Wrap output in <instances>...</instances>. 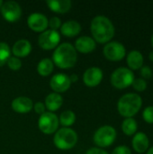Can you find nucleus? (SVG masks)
I'll use <instances>...</instances> for the list:
<instances>
[{
  "label": "nucleus",
  "mask_w": 153,
  "mask_h": 154,
  "mask_svg": "<svg viewBox=\"0 0 153 154\" xmlns=\"http://www.w3.org/2000/svg\"><path fill=\"white\" fill-rule=\"evenodd\" d=\"M91 33L95 42L107 43L115 36V29L109 18L104 15H97L93 18L90 24Z\"/></svg>",
  "instance_id": "f257e3e1"
},
{
  "label": "nucleus",
  "mask_w": 153,
  "mask_h": 154,
  "mask_svg": "<svg viewBox=\"0 0 153 154\" xmlns=\"http://www.w3.org/2000/svg\"><path fill=\"white\" fill-rule=\"evenodd\" d=\"M78 59V54L75 47L69 42L60 44L52 54V62L60 69L72 68Z\"/></svg>",
  "instance_id": "f03ea898"
},
{
  "label": "nucleus",
  "mask_w": 153,
  "mask_h": 154,
  "mask_svg": "<svg viewBox=\"0 0 153 154\" xmlns=\"http://www.w3.org/2000/svg\"><path fill=\"white\" fill-rule=\"evenodd\" d=\"M142 106V98L140 95L128 93L120 97L117 103V109L122 116L131 118L141 110Z\"/></svg>",
  "instance_id": "7ed1b4c3"
},
{
  "label": "nucleus",
  "mask_w": 153,
  "mask_h": 154,
  "mask_svg": "<svg viewBox=\"0 0 153 154\" xmlns=\"http://www.w3.org/2000/svg\"><path fill=\"white\" fill-rule=\"evenodd\" d=\"M53 142L57 148L60 150H69L76 145L78 134L73 129L64 127L56 132Z\"/></svg>",
  "instance_id": "20e7f679"
},
{
  "label": "nucleus",
  "mask_w": 153,
  "mask_h": 154,
  "mask_svg": "<svg viewBox=\"0 0 153 154\" xmlns=\"http://www.w3.org/2000/svg\"><path fill=\"white\" fill-rule=\"evenodd\" d=\"M134 79L133 72L124 67L116 69L111 75V83L117 89H124L132 86Z\"/></svg>",
  "instance_id": "39448f33"
},
{
  "label": "nucleus",
  "mask_w": 153,
  "mask_h": 154,
  "mask_svg": "<svg viewBox=\"0 0 153 154\" xmlns=\"http://www.w3.org/2000/svg\"><path fill=\"white\" fill-rule=\"evenodd\" d=\"M116 135V131L113 126L104 125L96 131L94 134V142L98 147L106 148L114 143Z\"/></svg>",
  "instance_id": "423d86ee"
},
{
  "label": "nucleus",
  "mask_w": 153,
  "mask_h": 154,
  "mask_svg": "<svg viewBox=\"0 0 153 154\" xmlns=\"http://www.w3.org/2000/svg\"><path fill=\"white\" fill-rule=\"evenodd\" d=\"M39 129L46 134H50L57 132L59 127V118L52 112H45L41 115L38 121Z\"/></svg>",
  "instance_id": "0eeeda50"
},
{
  "label": "nucleus",
  "mask_w": 153,
  "mask_h": 154,
  "mask_svg": "<svg viewBox=\"0 0 153 154\" xmlns=\"http://www.w3.org/2000/svg\"><path fill=\"white\" fill-rule=\"evenodd\" d=\"M105 57L112 61L122 60L126 55L125 47L119 42H107L103 50Z\"/></svg>",
  "instance_id": "6e6552de"
},
{
  "label": "nucleus",
  "mask_w": 153,
  "mask_h": 154,
  "mask_svg": "<svg viewBox=\"0 0 153 154\" xmlns=\"http://www.w3.org/2000/svg\"><path fill=\"white\" fill-rule=\"evenodd\" d=\"M60 35L58 31L46 30L42 32L38 37V43L43 50H52L59 46Z\"/></svg>",
  "instance_id": "1a4fd4ad"
},
{
  "label": "nucleus",
  "mask_w": 153,
  "mask_h": 154,
  "mask_svg": "<svg viewBox=\"0 0 153 154\" xmlns=\"http://www.w3.org/2000/svg\"><path fill=\"white\" fill-rule=\"evenodd\" d=\"M1 13L3 17L6 21L14 23L20 19L22 15V9L17 2L6 1L3 3V5L1 7Z\"/></svg>",
  "instance_id": "9d476101"
},
{
  "label": "nucleus",
  "mask_w": 153,
  "mask_h": 154,
  "mask_svg": "<svg viewBox=\"0 0 153 154\" xmlns=\"http://www.w3.org/2000/svg\"><path fill=\"white\" fill-rule=\"evenodd\" d=\"M27 24L32 31L42 32L46 31L49 24V20L41 13H32L27 18Z\"/></svg>",
  "instance_id": "9b49d317"
},
{
  "label": "nucleus",
  "mask_w": 153,
  "mask_h": 154,
  "mask_svg": "<svg viewBox=\"0 0 153 154\" xmlns=\"http://www.w3.org/2000/svg\"><path fill=\"white\" fill-rule=\"evenodd\" d=\"M71 85V80L69 79V76L63 74V73H58L51 77V79L50 81V86L51 89L55 91V93H62L67 91Z\"/></svg>",
  "instance_id": "f8f14e48"
},
{
  "label": "nucleus",
  "mask_w": 153,
  "mask_h": 154,
  "mask_svg": "<svg viewBox=\"0 0 153 154\" xmlns=\"http://www.w3.org/2000/svg\"><path fill=\"white\" fill-rule=\"evenodd\" d=\"M103 79V71L97 67H91L87 69L83 75L84 83L90 88L96 87Z\"/></svg>",
  "instance_id": "ddd939ff"
},
{
  "label": "nucleus",
  "mask_w": 153,
  "mask_h": 154,
  "mask_svg": "<svg viewBox=\"0 0 153 154\" xmlns=\"http://www.w3.org/2000/svg\"><path fill=\"white\" fill-rule=\"evenodd\" d=\"M12 108L17 113L25 114L33 108V103L32 100L27 97H18L12 101Z\"/></svg>",
  "instance_id": "4468645a"
},
{
  "label": "nucleus",
  "mask_w": 153,
  "mask_h": 154,
  "mask_svg": "<svg viewBox=\"0 0 153 154\" xmlns=\"http://www.w3.org/2000/svg\"><path fill=\"white\" fill-rule=\"evenodd\" d=\"M132 145L133 150L138 153H143L147 152L150 145V141L147 134L142 132L135 134L132 140Z\"/></svg>",
  "instance_id": "2eb2a0df"
},
{
  "label": "nucleus",
  "mask_w": 153,
  "mask_h": 154,
  "mask_svg": "<svg viewBox=\"0 0 153 154\" xmlns=\"http://www.w3.org/2000/svg\"><path fill=\"white\" fill-rule=\"evenodd\" d=\"M74 47L81 53H89L96 49V42L92 37L81 36L76 40Z\"/></svg>",
  "instance_id": "dca6fc26"
},
{
  "label": "nucleus",
  "mask_w": 153,
  "mask_h": 154,
  "mask_svg": "<svg viewBox=\"0 0 153 154\" xmlns=\"http://www.w3.org/2000/svg\"><path fill=\"white\" fill-rule=\"evenodd\" d=\"M32 51V44L26 39H21L14 42L12 48V52L17 58H23L30 54Z\"/></svg>",
  "instance_id": "f3484780"
},
{
  "label": "nucleus",
  "mask_w": 153,
  "mask_h": 154,
  "mask_svg": "<svg viewBox=\"0 0 153 154\" xmlns=\"http://www.w3.org/2000/svg\"><path fill=\"white\" fill-rule=\"evenodd\" d=\"M143 55L142 54L141 51L137 50L131 51L126 58V62L130 69L133 70H138L141 69L142 65H143Z\"/></svg>",
  "instance_id": "a211bd4d"
},
{
  "label": "nucleus",
  "mask_w": 153,
  "mask_h": 154,
  "mask_svg": "<svg viewBox=\"0 0 153 154\" xmlns=\"http://www.w3.org/2000/svg\"><path fill=\"white\" fill-rule=\"evenodd\" d=\"M81 31V25L75 20H69L60 26V32L67 37L77 36Z\"/></svg>",
  "instance_id": "6ab92c4d"
},
{
  "label": "nucleus",
  "mask_w": 153,
  "mask_h": 154,
  "mask_svg": "<svg viewBox=\"0 0 153 154\" xmlns=\"http://www.w3.org/2000/svg\"><path fill=\"white\" fill-rule=\"evenodd\" d=\"M63 104V98L59 93H50L45 98V107L50 111L53 112L58 110Z\"/></svg>",
  "instance_id": "aec40b11"
},
{
  "label": "nucleus",
  "mask_w": 153,
  "mask_h": 154,
  "mask_svg": "<svg viewBox=\"0 0 153 154\" xmlns=\"http://www.w3.org/2000/svg\"><path fill=\"white\" fill-rule=\"evenodd\" d=\"M47 5L53 12L64 14L71 8L72 3L70 0H49L47 1Z\"/></svg>",
  "instance_id": "412c9836"
},
{
  "label": "nucleus",
  "mask_w": 153,
  "mask_h": 154,
  "mask_svg": "<svg viewBox=\"0 0 153 154\" xmlns=\"http://www.w3.org/2000/svg\"><path fill=\"white\" fill-rule=\"evenodd\" d=\"M53 62L50 59H48V58H44L42 59L37 65V71L40 75L43 76V77H46V76H49L52 70H53Z\"/></svg>",
  "instance_id": "4be33fe9"
},
{
  "label": "nucleus",
  "mask_w": 153,
  "mask_h": 154,
  "mask_svg": "<svg viewBox=\"0 0 153 154\" xmlns=\"http://www.w3.org/2000/svg\"><path fill=\"white\" fill-rule=\"evenodd\" d=\"M137 129H138L137 122L133 117L126 118L122 124V130H123L124 134L128 136L133 135L137 132Z\"/></svg>",
  "instance_id": "5701e85b"
},
{
  "label": "nucleus",
  "mask_w": 153,
  "mask_h": 154,
  "mask_svg": "<svg viewBox=\"0 0 153 154\" xmlns=\"http://www.w3.org/2000/svg\"><path fill=\"white\" fill-rule=\"evenodd\" d=\"M76 121V115L71 110H66L60 114V123L63 126H70Z\"/></svg>",
  "instance_id": "b1692460"
},
{
  "label": "nucleus",
  "mask_w": 153,
  "mask_h": 154,
  "mask_svg": "<svg viewBox=\"0 0 153 154\" xmlns=\"http://www.w3.org/2000/svg\"><path fill=\"white\" fill-rule=\"evenodd\" d=\"M11 50L9 45L5 42H0V67L5 65L11 57Z\"/></svg>",
  "instance_id": "393cba45"
},
{
  "label": "nucleus",
  "mask_w": 153,
  "mask_h": 154,
  "mask_svg": "<svg viewBox=\"0 0 153 154\" xmlns=\"http://www.w3.org/2000/svg\"><path fill=\"white\" fill-rule=\"evenodd\" d=\"M132 86H133V88L136 91H138V92H142V91H144V90L147 88V86H148V85H147V81H146L145 79H142V78H139V79H135L133 80Z\"/></svg>",
  "instance_id": "a878e982"
},
{
  "label": "nucleus",
  "mask_w": 153,
  "mask_h": 154,
  "mask_svg": "<svg viewBox=\"0 0 153 154\" xmlns=\"http://www.w3.org/2000/svg\"><path fill=\"white\" fill-rule=\"evenodd\" d=\"M6 64L8 65V67L13 69V70H18L21 69L22 67V61L19 58L14 56V57H10L6 62Z\"/></svg>",
  "instance_id": "bb28decb"
},
{
  "label": "nucleus",
  "mask_w": 153,
  "mask_h": 154,
  "mask_svg": "<svg viewBox=\"0 0 153 154\" xmlns=\"http://www.w3.org/2000/svg\"><path fill=\"white\" fill-rule=\"evenodd\" d=\"M142 117H143V120L150 124V125H152L153 124V106H147L143 112H142Z\"/></svg>",
  "instance_id": "cd10ccee"
},
{
  "label": "nucleus",
  "mask_w": 153,
  "mask_h": 154,
  "mask_svg": "<svg viewBox=\"0 0 153 154\" xmlns=\"http://www.w3.org/2000/svg\"><path fill=\"white\" fill-rule=\"evenodd\" d=\"M48 26L50 27V30L57 31L61 26V20L59 17H57V16H53V17H51L50 19Z\"/></svg>",
  "instance_id": "c85d7f7f"
},
{
  "label": "nucleus",
  "mask_w": 153,
  "mask_h": 154,
  "mask_svg": "<svg viewBox=\"0 0 153 154\" xmlns=\"http://www.w3.org/2000/svg\"><path fill=\"white\" fill-rule=\"evenodd\" d=\"M140 74L142 77V79L146 80V79H150L152 77L153 72L150 67H148V66H142V69H140Z\"/></svg>",
  "instance_id": "c756f323"
},
{
  "label": "nucleus",
  "mask_w": 153,
  "mask_h": 154,
  "mask_svg": "<svg viewBox=\"0 0 153 154\" xmlns=\"http://www.w3.org/2000/svg\"><path fill=\"white\" fill-rule=\"evenodd\" d=\"M112 154H132V152L129 147L125 145H121V146L115 147Z\"/></svg>",
  "instance_id": "7c9ffc66"
},
{
  "label": "nucleus",
  "mask_w": 153,
  "mask_h": 154,
  "mask_svg": "<svg viewBox=\"0 0 153 154\" xmlns=\"http://www.w3.org/2000/svg\"><path fill=\"white\" fill-rule=\"evenodd\" d=\"M33 109L35 111V113L39 114L40 116L42 115L43 113H45V105L42 103V102H37L33 105Z\"/></svg>",
  "instance_id": "2f4dec72"
},
{
  "label": "nucleus",
  "mask_w": 153,
  "mask_h": 154,
  "mask_svg": "<svg viewBox=\"0 0 153 154\" xmlns=\"http://www.w3.org/2000/svg\"><path fill=\"white\" fill-rule=\"evenodd\" d=\"M86 154H109L107 152H106L105 150L101 149V148H91L89 149Z\"/></svg>",
  "instance_id": "473e14b6"
},
{
  "label": "nucleus",
  "mask_w": 153,
  "mask_h": 154,
  "mask_svg": "<svg viewBox=\"0 0 153 154\" xmlns=\"http://www.w3.org/2000/svg\"><path fill=\"white\" fill-rule=\"evenodd\" d=\"M69 79H70L71 82H72V81H73V82H76V81L78 80V76H77L76 74H72L71 76H69Z\"/></svg>",
  "instance_id": "72a5a7b5"
},
{
  "label": "nucleus",
  "mask_w": 153,
  "mask_h": 154,
  "mask_svg": "<svg viewBox=\"0 0 153 154\" xmlns=\"http://www.w3.org/2000/svg\"><path fill=\"white\" fill-rule=\"evenodd\" d=\"M149 59H150L151 61H153V51H151L149 53Z\"/></svg>",
  "instance_id": "f704fd0d"
},
{
  "label": "nucleus",
  "mask_w": 153,
  "mask_h": 154,
  "mask_svg": "<svg viewBox=\"0 0 153 154\" xmlns=\"http://www.w3.org/2000/svg\"><path fill=\"white\" fill-rule=\"evenodd\" d=\"M147 154H153V147L150 148V149L147 151Z\"/></svg>",
  "instance_id": "c9c22d12"
},
{
  "label": "nucleus",
  "mask_w": 153,
  "mask_h": 154,
  "mask_svg": "<svg viewBox=\"0 0 153 154\" xmlns=\"http://www.w3.org/2000/svg\"><path fill=\"white\" fill-rule=\"evenodd\" d=\"M2 5H3V1L0 0V9H1V7H2Z\"/></svg>",
  "instance_id": "e433bc0d"
},
{
  "label": "nucleus",
  "mask_w": 153,
  "mask_h": 154,
  "mask_svg": "<svg viewBox=\"0 0 153 154\" xmlns=\"http://www.w3.org/2000/svg\"><path fill=\"white\" fill-rule=\"evenodd\" d=\"M151 45H152V48H153V34H152V36H151Z\"/></svg>",
  "instance_id": "4c0bfd02"
}]
</instances>
